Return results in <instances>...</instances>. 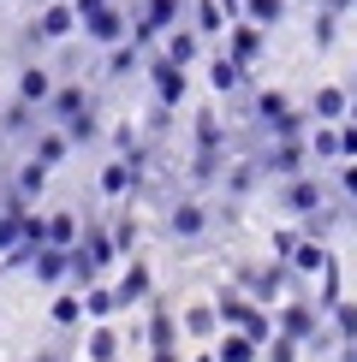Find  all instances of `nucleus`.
<instances>
[{
  "instance_id": "obj_22",
  "label": "nucleus",
  "mask_w": 357,
  "mask_h": 362,
  "mask_svg": "<svg viewBox=\"0 0 357 362\" xmlns=\"http://www.w3.org/2000/svg\"><path fill=\"white\" fill-rule=\"evenodd\" d=\"M66 148H72L66 125H60V131H42V137H36V160H48V167H60V160H66Z\"/></svg>"
},
{
  "instance_id": "obj_35",
  "label": "nucleus",
  "mask_w": 357,
  "mask_h": 362,
  "mask_svg": "<svg viewBox=\"0 0 357 362\" xmlns=\"http://www.w3.org/2000/svg\"><path fill=\"white\" fill-rule=\"evenodd\" d=\"M250 185H256V167H232V173H227V190H232V196H244Z\"/></svg>"
},
{
  "instance_id": "obj_20",
  "label": "nucleus",
  "mask_w": 357,
  "mask_h": 362,
  "mask_svg": "<svg viewBox=\"0 0 357 362\" xmlns=\"http://www.w3.org/2000/svg\"><path fill=\"white\" fill-rule=\"evenodd\" d=\"M208 83L220 89V95H232L238 83H244V66H238V59L227 54V59H215V66H208Z\"/></svg>"
},
{
  "instance_id": "obj_28",
  "label": "nucleus",
  "mask_w": 357,
  "mask_h": 362,
  "mask_svg": "<svg viewBox=\"0 0 357 362\" xmlns=\"http://www.w3.org/2000/svg\"><path fill=\"white\" fill-rule=\"evenodd\" d=\"M346 107H351L346 89H322L316 95V119H346Z\"/></svg>"
},
{
  "instance_id": "obj_42",
  "label": "nucleus",
  "mask_w": 357,
  "mask_h": 362,
  "mask_svg": "<svg viewBox=\"0 0 357 362\" xmlns=\"http://www.w3.org/2000/svg\"><path fill=\"white\" fill-rule=\"evenodd\" d=\"M36 362H60V351H36Z\"/></svg>"
},
{
  "instance_id": "obj_32",
  "label": "nucleus",
  "mask_w": 357,
  "mask_h": 362,
  "mask_svg": "<svg viewBox=\"0 0 357 362\" xmlns=\"http://www.w3.org/2000/svg\"><path fill=\"white\" fill-rule=\"evenodd\" d=\"M84 315H89V309H84V297H60V303H54V327H78Z\"/></svg>"
},
{
  "instance_id": "obj_37",
  "label": "nucleus",
  "mask_w": 357,
  "mask_h": 362,
  "mask_svg": "<svg viewBox=\"0 0 357 362\" xmlns=\"http://www.w3.org/2000/svg\"><path fill=\"white\" fill-rule=\"evenodd\" d=\"M113 244H119V250L137 244V220H119V226H113Z\"/></svg>"
},
{
  "instance_id": "obj_30",
  "label": "nucleus",
  "mask_w": 357,
  "mask_h": 362,
  "mask_svg": "<svg viewBox=\"0 0 357 362\" xmlns=\"http://www.w3.org/2000/svg\"><path fill=\"white\" fill-rule=\"evenodd\" d=\"M334 333L346 344H357V303H334Z\"/></svg>"
},
{
  "instance_id": "obj_41",
  "label": "nucleus",
  "mask_w": 357,
  "mask_h": 362,
  "mask_svg": "<svg viewBox=\"0 0 357 362\" xmlns=\"http://www.w3.org/2000/svg\"><path fill=\"white\" fill-rule=\"evenodd\" d=\"M155 362H178V351H173V344H167V351H155Z\"/></svg>"
},
{
  "instance_id": "obj_12",
  "label": "nucleus",
  "mask_w": 357,
  "mask_h": 362,
  "mask_svg": "<svg viewBox=\"0 0 357 362\" xmlns=\"http://www.w3.org/2000/svg\"><path fill=\"white\" fill-rule=\"evenodd\" d=\"M48 107H54V119H60V125H72L78 113H89V95H84L78 83H66V89H54V101H48Z\"/></svg>"
},
{
  "instance_id": "obj_46",
  "label": "nucleus",
  "mask_w": 357,
  "mask_h": 362,
  "mask_svg": "<svg viewBox=\"0 0 357 362\" xmlns=\"http://www.w3.org/2000/svg\"><path fill=\"white\" fill-rule=\"evenodd\" d=\"M197 362H215V356H197Z\"/></svg>"
},
{
  "instance_id": "obj_31",
  "label": "nucleus",
  "mask_w": 357,
  "mask_h": 362,
  "mask_svg": "<svg viewBox=\"0 0 357 362\" xmlns=\"http://www.w3.org/2000/svg\"><path fill=\"white\" fill-rule=\"evenodd\" d=\"M167 59H178V66H191V59H197V36L173 30V36H167Z\"/></svg>"
},
{
  "instance_id": "obj_29",
  "label": "nucleus",
  "mask_w": 357,
  "mask_h": 362,
  "mask_svg": "<svg viewBox=\"0 0 357 362\" xmlns=\"http://www.w3.org/2000/svg\"><path fill=\"white\" fill-rule=\"evenodd\" d=\"M149 344H155V351H167V344H173V315L167 309L149 315Z\"/></svg>"
},
{
  "instance_id": "obj_36",
  "label": "nucleus",
  "mask_w": 357,
  "mask_h": 362,
  "mask_svg": "<svg viewBox=\"0 0 357 362\" xmlns=\"http://www.w3.org/2000/svg\"><path fill=\"white\" fill-rule=\"evenodd\" d=\"M131 66H137V48H113V59H108L113 78H119V71H131Z\"/></svg>"
},
{
  "instance_id": "obj_3",
  "label": "nucleus",
  "mask_w": 357,
  "mask_h": 362,
  "mask_svg": "<svg viewBox=\"0 0 357 362\" xmlns=\"http://www.w3.org/2000/svg\"><path fill=\"white\" fill-rule=\"evenodd\" d=\"M167 232H173V238H203V232H208V208H203V202H173Z\"/></svg>"
},
{
  "instance_id": "obj_8",
  "label": "nucleus",
  "mask_w": 357,
  "mask_h": 362,
  "mask_svg": "<svg viewBox=\"0 0 357 362\" xmlns=\"http://www.w3.org/2000/svg\"><path fill=\"white\" fill-rule=\"evenodd\" d=\"M286 208H292V214H322V185H316V178H286Z\"/></svg>"
},
{
  "instance_id": "obj_44",
  "label": "nucleus",
  "mask_w": 357,
  "mask_h": 362,
  "mask_svg": "<svg viewBox=\"0 0 357 362\" xmlns=\"http://www.w3.org/2000/svg\"><path fill=\"white\" fill-rule=\"evenodd\" d=\"M346 362H357V344H351V356H346Z\"/></svg>"
},
{
  "instance_id": "obj_16",
  "label": "nucleus",
  "mask_w": 357,
  "mask_h": 362,
  "mask_svg": "<svg viewBox=\"0 0 357 362\" xmlns=\"http://www.w3.org/2000/svg\"><path fill=\"white\" fill-rule=\"evenodd\" d=\"M72 24H78V6H48V12H42V24H36V36L42 42H60Z\"/></svg>"
},
{
  "instance_id": "obj_19",
  "label": "nucleus",
  "mask_w": 357,
  "mask_h": 362,
  "mask_svg": "<svg viewBox=\"0 0 357 362\" xmlns=\"http://www.w3.org/2000/svg\"><path fill=\"white\" fill-rule=\"evenodd\" d=\"M48 244H60V250H78V244H84L78 214H48Z\"/></svg>"
},
{
  "instance_id": "obj_13",
  "label": "nucleus",
  "mask_w": 357,
  "mask_h": 362,
  "mask_svg": "<svg viewBox=\"0 0 357 362\" xmlns=\"http://www.w3.org/2000/svg\"><path fill=\"white\" fill-rule=\"evenodd\" d=\"M18 101H30V107H42V101H54V78L42 66H30L24 78H18Z\"/></svg>"
},
{
  "instance_id": "obj_2",
  "label": "nucleus",
  "mask_w": 357,
  "mask_h": 362,
  "mask_svg": "<svg viewBox=\"0 0 357 362\" xmlns=\"http://www.w3.org/2000/svg\"><path fill=\"white\" fill-rule=\"evenodd\" d=\"M280 333L298 339V344H316V339H322V309L304 303V297H292V303L280 309Z\"/></svg>"
},
{
  "instance_id": "obj_23",
  "label": "nucleus",
  "mask_w": 357,
  "mask_h": 362,
  "mask_svg": "<svg viewBox=\"0 0 357 362\" xmlns=\"http://www.w3.org/2000/svg\"><path fill=\"white\" fill-rule=\"evenodd\" d=\"M84 309H89V321H108V315L119 309V291H108V285H89V291H84Z\"/></svg>"
},
{
  "instance_id": "obj_7",
  "label": "nucleus",
  "mask_w": 357,
  "mask_h": 362,
  "mask_svg": "<svg viewBox=\"0 0 357 362\" xmlns=\"http://www.w3.org/2000/svg\"><path fill=\"white\" fill-rule=\"evenodd\" d=\"M42 185H48V160H36V155H30L24 160V167H18V178H12V202H30V196H42Z\"/></svg>"
},
{
  "instance_id": "obj_1",
  "label": "nucleus",
  "mask_w": 357,
  "mask_h": 362,
  "mask_svg": "<svg viewBox=\"0 0 357 362\" xmlns=\"http://www.w3.org/2000/svg\"><path fill=\"white\" fill-rule=\"evenodd\" d=\"M238 285H244L256 303H274V297L292 291V262H274V267H238Z\"/></svg>"
},
{
  "instance_id": "obj_11",
  "label": "nucleus",
  "mask_w": 357,
  "mask_h": 362,
  "mask_svg": "<svg viewBox=\"0 0 357 362\" xmlns=\"http://www.w3.org/2000/svg\"><path fill=\"white\" fill-rule=\"evenodd\" d=\"M220 327H227V321H220V303H191L185 309V333L191 339H215Z\"/></svg>"
},
{
  "instance_id": "obj_18",
  "label": "nucleus",
  "mask_w": 357,
  "mask_h": 362,
  "mask_svg": "<svg viewBox=\"0 0 357 362\" xmlns=\"http://www.w3.org/2000/svg\"><path fill=\"white\" fill-rule=\"evenodd\" d=\"M327 250L316 244V238H304V244H298V255H292V274H327Z\"/></svg>"
},
{
  "instance_id": "obj_45",
  "label": "nucleus",
  "mask_w": 357,
  "mask_h": 362,
  "mask_svg": "<svg viewBox=\"0 0 357 362\" xmlns=\"http://www.w3.org/2000/svg\"><path fill=\"white\" fill-rule=\"evenodd\" d=\"M351 113H357V95H351Z\"/></svg>"
},
{
  "instance_id": "obj_17",
  "label": "nucleus",
  "mask_w": 357,
  "mask_h": 362,
  "mask_svg": "<svg viewBox=\"0 0 357 362\" xmlns=\"http://www.w3.org/2000/svg\"><path fill=\"white\" fill-rule=\"evenodd\" d=\"M131 185H137V160H131V155H119L113 167L101 173V190H108V196H125Z\"/></svg>"
},
{
  "instance_id": "obj_26",
  "label": "nucleus",
  "mask_w": 357,
  "mask_h": 362,
  "mask_svg": "<svg viewBox=\"0 0 357 362\" xmlns=\"http://www.w3.org/2000/svg\"><path fill=\"white\" fill-rule=\"evenodd\" d=\"M310 155H322V160L346 155V143H339V131H334V125H316V131H310Z\"/></svg>"
},
{
  "instance_id": "obj_34",
  "label": "nucleus",
  "mask_w": 357,
  "mask_h": 362,
  "mask_svg": "<svg viewBox=\"0 0 357 362\" xmlns=\"http://www.w3.org/2000/svg\"><path fill=\"white\" fill-rule=\"evenodd\" d=\"M66 137H72V143H89V137H96V113H78V119L66 125Z\"/></svg>"
},
{
  "instance_id": "obj_43",
  "label": "nucleus",
  "mask_w": 357,
  "mask_h": 362,
  "mask_svg": "<svg viewBox=\"0 0 357 362\" xmlns=\"http://www.w3.org/2000/svg\"><path fill=\"white\" fill-rule=\"evenodd\" d=\"M6 208H12V196H0V214H6Z\"/></svg>"
},
{
  "instance_id": "obj_5",
  "label": "nucleus",
  "mask_w": 357,
  "mask_h": 362,
  "mask_svg": "<svg viewBox=\"0 0 357 362\" xmlns=\"http://www.w3.org/2000/svg\"><path fill=\"white\" fill-rule=\"evenodd\" d=\"M256 356H262V344L250 333H238V327H227L220 344H215V362H256Z\"/></svg>"
},
{
  "instance_id": "obj_4",
  "label": "nucleus",
  "mask_w": 357,
  "mask_h": 362,
  "mask_svg": "<svg viewBox=\"0 0 357 362\" xmlns=\"http://www.w3.org/2000/svg\"><path fill=\"white\" fill-rule=\"evenodd\" d=\"M36 279H42V285H60V279H72V250H60V244H42V250H36Z\"/></svg>"
},
{
  "instance_id": "obj_39",
  "label": "nucleus",
  "mask_w": 357,
  "mask_h": 362,
  "mask_svg": "<svg viewBox=\"0 0 357 362\" xmlns=\"http://www.w3.org/2000/svg\"><path fill=\"white\" fill-rule=\"evenodd\" d=\"M339 190H346L351 202H357V167H346V173H339Z\"/></svg>"
},
{
  "instance_id": "obj_33",
  "label": "nucleus",
  "mask_w": 357,
  "mask_h": 362,
  "mask_svg": "<svg viewBox=\"0 0 357 362\" xmlns=\"http://www.w3.org/2000/svg\"><path fill=\"white\" fill-rule=\"evenodd\" d=\"M280 12H286V0H250V18L256 24H280Z\"/></svg>"
},
{
  "instance_id": "obj_21",
  "label": "nucleus",
  "mask_w": 357,
  "mask_h": 362,
  "mask_svg": "<svg viewBox=\"0 0 357 362\" xmlns=\"http://www.w3.org/2000/svg\"><path fill=\"white\" fill-rule=\"evenodd\" d=\"M84 30H89V42H119V36H125V24H119L108 6H101V12H89V18H84Z\"/></svg>"
},
{
  "instance_id": "obj_40",
  "label": "nucleus",
  "mask_w": 357,
  "mask_h": 362,
  "mask_svg": "<svg viewBox=\"0 0 357 362\" xmlns=\"http://www.w3.org/2000/svg\"><path fill=\"white\" fill-rule=\"evenodd\" d=\"M108 0H78V18H89V12H101Z\"/></svg>"
},
{
  "instance_id": "obj_6",
  "label": "nucleus",
  "mask_w": 357,
  "mask_h": 362,
  "mask_svg": "<svg viewBox=\"0 0 357 362\" xmlns=\"http://www.w3.org/2000/svg\"><path fill=\"white\" fill-rule=\"evenodd\" d=\"M113 291H119V309H131V303H149L155 279H149V267H143V262H131V267H125V279H119Z\"/></svg>"
},
{
  "instance_id": "obj_24",
  "label": "nucleus",
  "mask_w": 357,
  "mask_h": 362,
  "mask_svg": "<svg viewBox=\"0 0 357 362\" xmlns=\"http://www.w3.org/2000/svg\"><path fill=\"white\" fill-rule=\"evenodd\" d=\"M256 113L268 119V125H286V119H292V107H286V95H280V89H262V95H256Z\"/></svg>"
},
{
  "instance_id": "obj_9",
  "label": "nucleus",
  "mask_w": 357,
  "mask_h": 362,
  "mask_svg": "<svg viewBox=\"0 0 357 362\" xmlns=\"http://www.w3.org/2000/svg\"><path fill=\"white\" fill-rule=\"evenodd\" d=\"M155 95H161V107L185 101V66H178V59H161L155 66Z\"/></svg>"
},
{
  "instance_id": "obj_15",
  "label": "nucleus",
  "mask_w": 357,
  "mask_h": 362,
  "mask_svg": "<svg viewBox=\"0 0 357 362\" xmlns=\"http://www.w3.org/2000/svg\"><path fill=\"white\" fill-rule=\"evenodd\" d=\"M84 356H89V362H119V333H113L108 321H101L96 333L84 339Z\"/></svg>"
},
{
  "instance_id": "obj_38",
  "label": "nucleus",
  "mask_w": 357,
  "mask_h": 362,
  "mask_svg": "<svg viewBox=\"0 0 357 362\" xmlns=\"http://www.w3.org/2000/svg\"><path fill=\"white\" fill-rule=\"evenodd\" d=\"M339 143H346V160H357V119H351V125H339Z\"/></svg>"
},
{
  "instance_id": "obj_25",
  "label": "nucleus",
  "mask_w": 357,
  "mask_h": 362,
  "mask_svg": "<svg viewBox=\"0 0 357 362\" xmlns=\"http://www.w3.org/2000/svg\"><path fill=\"white\" fill-rule=\"evenodd\" d=\"M256 48H262V30L256 24H238L232 30V59L244 66V59H256Z\"/></svg>"
},
{
  "instance_id": "obj_14",
  "label": "nucleus",
  "mask_w": 357,
  "mask_h": 362,
  "mask_svg": "<svg viewBox=\"0 0 357 362\" xmlns=\"http://www.w3.org/2000/svg\"><path fill=\"white\" fill-rule=\"evenodd\" d=\"M78 250H84V255H89V262H96V267H108L113 255H119L113 232H101V226H84V244H78Z\"/></svg>"
},
{
  "instance_id": "obj_27",
  "label": "nucleus",
  "mask_w": 357,
  "mask_h": 362,
  "mask_svg": "<svg viewBox=\"0 0 357 362\" xmlns=\"http://www.w3.org/2000/svg\"><path fill=\"white\" fill-rule=\"evenodd\" d=\"M298 351H304V344H298V339H286V333H274V339L262 344V362H298Z\"/></svg>"
},
{
  "instance_id": "obj_10",
  "label": "nucleus",
  "mask_w": 357,
  "mask_h": 362,
  "mask_svg": "<svg viewBox=\"0 0 357 362\" xmlns=\"http://www.w3.org/2000/svg\"><path fill=\"white\" fill-rule=\"evenodd\" d=\"M298 167H304V148H298V137H274V148H268V173L298 178Z\"/></svg>"
}]
</instances>
